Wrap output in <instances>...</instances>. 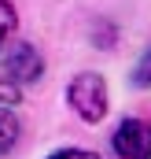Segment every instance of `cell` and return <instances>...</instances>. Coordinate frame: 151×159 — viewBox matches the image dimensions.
<instances>
[{"label": "cell", "mask_w": 151, "mask_h": 159, "mask_svg": "<svg viewBox=\"0 0 151 159\" xmlns=\"http://www.w3.org/2000/svg\"><path fill=\"white\" fill-rule=\"evenodd\" d=\"M67 104L85 122H100L107 115V81L100 74H77L67 85Z\"/></svg>", "instance_id": "obj_1"}, {"label": "cell", "mask_w": 151, "mask_h": 159, "mask_svg": "<svg viewBox=\"0 0 151 159\" xmlns=\"http://www.w3.org/2000/svg\"><path fill=\"white\" fill-rule=\"evenodd\" d=\"M0 74H4V78H11L19 89H26V85H33V81L44 74V59H41L37 48H33V44H26V41L7 44V52L0 56Z\"/></svg>", "instance_id": "obj_2"}, {"label": "cell", "mask_w": 151, "mask_h": 159, "mask_svg": "<svg viewBox=\"0 0 151 159\" xmlns=\"http://www.w3.org/2000/svg\"><path fill=\"white\" fill-rule=\"evenodd\" d=\"M118 159H151V126L144 119H125L111 137Z\"/></svg>", "instance_id": "obj_3"}, {"label": "cell", "mask_w": 151, "mask_h": 159, "mask_svg": "<svg viewBox=\"0 0 151 159\" xmlns=\"http://www.w3.org/2000/svg\"><path fill=\"white\" fill-rule=\"evenodd\" d=\"M15 137H19V119L11 115V107H0V156L15 144Z\"/></svg>", "instance_id": "obj_4"}, {"label": "cell", "mask_w": 151, "mask_h": 159, "mask_svg": "<svg viewBox=\"0 0 151 159\" xmlns=\"http://www.w3.org/2000/svg\"><path fill=\"white\" fill-rule=\"evenodd\" d=\"M15 26H19V15H15V7L7 4V0H0V48L7 44V37L15 34Z\"/></svg>", "instance_id": "obj_5"}, {"label": "cell", "mask_w": 151, "mask_h": 159, "mask_svg": "<svg viewBox=\"0 0 151 159\" xmlns=\"http://www.w3.org/2000/svg\"><path fill=\"white\" fill-rule=\"evenodd\" d=\"M133 85H136V89H151V48L144 52V59H140L136 70H133Z\"/></svg>", "instance_id": "obj_6"}, {"label": "cell", "mask_w": 151, "mask_h": 159, "mask_svg": "<svg viewBox=\"0 0 151 159\" xmlns=\"http://www.w3.org/2000/svg\"><path fill=\"white\" fill-rule=\"evenodd\" d=\"M19 100H22V89H19L11 78H4V74H0V104L7 107V104H19Z\"/></svg>", "instance_id": "obj_7"}, {"label": "cell", "mask_w": 151, "mask_h": 159, "mask_svg": "<svg viewBox=\"0 0 151 159\" xmlns=\"http://www.w3.org/2000/svg\"><path fill=\"white\" fill-rule=\"evenodd\" d=\"M48 159H100V156L96 152H81V148H63V152H55Z\"/></svg>", "instance_id": "obj_8"}]
</instances>
